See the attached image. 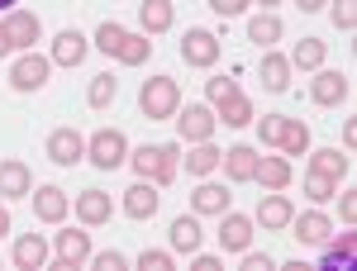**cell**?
Instances as JSON below:
<instances>
[{
  "instance_id": "obj_48",
  "label": "cell",
  "mask_w": 357,
  "mask_h": 271,
  "mask_svg": "<svg viewBox=\"0 0 357 271\" xmlns=\"http://www.w3.org/2000/svg\"><path fill=\"white\" fill-rule=\"evenodd\" d=\"M0 233H10V210H5V200H0Z\"/></svg>"
},
{
  "instance_id": "obj_8",
  "label": "cell",
  "mask_w": 357,
  "mask_h": 271,
  "mask_svg": "<svg viewBox=\"0 0 357 271\" xmlns=\"http://www.w3.org/2000/svg\"><path fill=\"white\" fill-rule=\"evenodd\" d=\"M220 38L210 33V29H186V38H181V62L186 67H215L220 62Z\"/></svg>"
},
{
  "instance_id": "obj_13",
  "label": "cell",
  "mask_w": 357,
  "mask_h": 271,
  "mask_svg": "<svg viewBox=\"0 0 357 271\" xmlns=\"http://www.w3.org/2000/svg\"><path fill=\"white\" fill-rule=\"evenodd\" d=\"M286 229H296V238H301L305 247H324L333 238V219L319 215V210H310V215H291Z\"/></svg>"
},
{
  "instance_id": "obj_3",
  "label": "cell",
  "mask_w": 357,
  "mask_h": 271,
  "mask_svg": "<svg viewBox=\"0 0 357 271\" xmlns=\"http://www.w3.org/2000/svg\"><path fill=\"white\" fill-rule=\"evenodd\" d=\"M86 157L100 171H114V167L129 162V138L119 134V129H96V134L86 138Z\"/></svg>"
},
{
  "instance_id": "obj_11",
  "label": "cell",
  "mask_w": 357,
  "mask_h": 271,
  "mask_svg": "<svg viewBox=\"0 0 357 271\" xmlns=\"http://www.w3.org/2000/svg\"><path fill=\"white\" fill-rule=\"evenodd\" d=\"M158 205H162V195H158L153 181H143V176H138L134 186L124 190V200H119V210H124L129 219H153V215H158Z\"/></svg>"
},
{
  "instance_id": "obj_36",
  "label": "cell",
  "mask_w": 357,
  "mask_h": 271,
  "mask_svg": "<svg viewBox=\"0 0 357 271\" xmlns=\"http://www.w3.org/2000/svg\"><path fill=\"white\" fill-rule=\"evenodd\" d=\"M329 15H333V24L343 29V33H353L357 29V0H329Z\"/></svg>"
},
{
  "instance_id": "obj_26",
  "label": "cell",
  "mask_w": 357,
  "mask_h": 271,
  "mask_svg": "<svg viewBox=\"0 0 357 271\" xmlns=\"http://www.w3.org/2000/svg\"><path fill=\"white\" fill-rule=\"evenodd\" d=\"M324 57H329V43H324V38H301V43L291 48L286 62H291V67H301V72H319V67H324Z\"/></svg>"
},
{
  "instance_id": "obj_46",
  "label": "cell",
  "mask_w": 357,
  "mask_h": 271,
  "mask_svg": "<svg viewBox=\"0 0 357 271\" xmlns=\"http://www.w3.org/2000/svg\"><path fill=\"white\" fill-rule=\"evenodd\" d=\"M329 0H296V10H305V15H314V10H324Z\"/></svg>"
},
{
  "instance_id": "obj_45",
  "label": "cell",
  "mask_w": 357,
  "mask_h": 271,
  "mask_svg": "<svg viewBox=\"0 0 357 271\" xmlns=\"http://www.w3.org/2000/svg\"><path fill=\"white\" fill-rule=\"evenodd\" d=\"M191 271H224L220 257H200V252H191Z\"/></svg>"
},
{
  "instance_id": "obj_15",
  "label": "cell",
  "mask_w": 357,
  "mask_h": 271,
  "mask_svg": "<svg viewBox=\"0 0 357 271\" xmlns=\"http://www.w3.org/2000/svg\"><path fill=\"white\" fill-rule=\"evenodd\" d=\"M0 24H5V33H10L15 53H33V43H38V15H29V10H10Z\"/></svg>"
},
{
  "instance_id": "obj_16",
  "label": "cell",
  "mask_w": 357,
  "mask_h": 271,
  "mask_svg": "<svg viewBox=\"0 0 357 271\" xmlns=\"http://www.w3.org/2000/svg\"><path fill=\"white\" fill-rule=\"evenodd\" d=\"M10 257H15V267H20V271H43L48 262H53V252H48V243H43L38 233H20Z\"/></svg>"
},
{
  "instance_id": "obj_40",
  "label": "cell",
  "mask_w": 357,
  "mask_h": 271,
  "mask_svg": "<svg viewBox=\"0 0 357 271\" xmlns=\"http://www.w3.org/2000/svg\"><path fill=\"white\" fill-rule=\"evenodd\" d=\"M281 119H286V114H267V119H257V138H262L267 148L281 143Z\"/></svg>"
},
{
  "instance_id": "obj_31",
  "label": "cell",
  "mask_w": 357,
  "mask_h": 271,
  "mask_svg": "<svg viewBox=\"0 0 357 271\" xmlns=\"http://www.w3.org/2000/svg\"><path fill=\"white\" fill-rule=\"evenodd\" d=\"M262 86H267V91H286V86H291V62L281 53H272V48L262 57Z\"/></svg>"
},
{
  "instance_id": "obj_1",
  "label": "cell",
  "mask_w": 357,
  "mask_h": 271,
  "mask_svg": "<svg viewBox=\"0 0 357 271\" xmlns=\"http://www.w3.org/2000/svg\"><path fill=\"white\" fill-rule=\"evenodd\" d=\"M129 162H134V171L143 176V181H153V186L162 190L176 181V167H181V148L176 143H143V148H134L129 153Z\"/></svg>"
},
{
  "instance_id": "obj_14",
  "label": "cell",
  "mask_w": 357,
  "mask_h": 271,
  "mask_svg": "<svg viewBox=\"0 0 357 271\" xmlns=\"http://www.w3.org/2000/svg\"><path fill=\"white\" fill-rule=\"evenodd\" d=\"M86 53H91L86 33H77V29H62V33L53 38V53H48V62H53V67H82Z\"/></svg>"
},
{
  "instance_id": "obj_25",
  "label": "cell",
  "mask_w": 357,
  "mask_h": 271,
  "mask_svg": "<svg viewBox=\"0 0 357 271\" xmlns=\"http://www.w3.org/2000/svg\"><path fill=\"white\" fill-rule=\"evenodd\" d=\"M348 167H353V157H348V153H338V148H314V153H310V171L329 176V181H343V176H348Z\"/></svg>"
},
{
  "instance_id": "obj_23",
  "label": "cell",
  "mask_w": 357,
  "mask_h": 271,
  "mask_svg": "<svg viewBox=\"0 0 357 271\" xmlns=\"http://www.w3.org/2000/svg\"><path fill=\"white\" fill-rule=\"evenodd\" d=\"M33 190V171L24 162H0V200H15V195H29Z\"/></svg>"
},
{
  "instance_id": "obj_4",
  "label": "cell",
  "mask_w": 357,
  "mask_h": 271,
  "mask_svg": "<svg viewBox=\"0 0 357 271\" xmlns=\"http://www.w3.org/2000/svg\"><path fill=\"white\" fill-rule=\"evenodd\" d=\"M53 247H57V257H53V271H82L86 262H91V233L86 229H62L53 238Z\"/></svg>"
},
{
  "instance_id": "obj_27",
  "label": "cell",
  "mask_w": 357,
  "mask_h": 271,
  "mask_svg": "<svg viewBox=\"0 0 357 271\" xmlns=\"http://www.w3.org/2000/svg\"><path fill=\"white\" fill-rule=\"evenodd\" d=\"M286 157H305L310 153V129H305V119H281V143H276Z\"/></svg>"
},
{
  "instance_id": "obj_50",
  "label": "cell",
  "mask_w": 357,
  "mask_h": 271,
  "mask_svg": "<svg viewBox=\"0 0 357 271\" xmlns=\"http://www.w3.org/2000/svg\"><path fill=\"white\" fill-rule=\"evenodd\" d=\"M257 5H267V10H272V5H281V0H257Z\"/></svg>"
},
{
  "instance_id": "obj_34",
  "label": "cell",
  "mask_w": 357,
  "mask_h": 271,
  "mask_svg": "<svg viewBox=\"0 0 357 271\" xmlns=\"http://www.w3.org/2000/svg\"><path fill=\"white\" fill-rule=\"evenodd\" d=\"M353 247H357V233H338V238L324 247V267H348V262H353Z\"/></svg>"
},
{
  "instance_id": "obj_12",
  "label": "cell",
  "mask_w": 357,
  "mask_h": 271,
  "mask_svg": "<svg viewBox=\"0 0 357 271\" xmlns=\"http://www.w3.org/2000/svg\"><path fill=\"white\" fill-rule=\"evenodd\" d=\"M215 238H220L224 252H248V247H252V219L224 210V215H220V233H215Z\"/></svg>"
},
{
  "instance_id": "obj_33",
  "label": "cell",
  "mask_w": 357,
  "mask_h": 271,
  "mask_svg": "<svg viewBox=\"0 0 357 271\" xmlns=\"http://www.w3.org/2000/svg\"><path fill=\"white\" fill-rule=\"evenodd\" d=\"M220 124H229V129H243V124H252V100H248L243 91H238L234 100H224V105H220Z\"/></svg>"
},
{
  "instance_id": "obj_41",
  "label": "cell",
  "mask_w": 357,
  "mask_h": 271,
  "mask_svg": "<svg viewBox=\"0 0 357 271\" xmlns=\"http://www.w3.org/2000/svg\"><path fill=\"white\" fill-rule=\"evenodd\" d=\"M91 267H96V271H124L129 262H124V252H114V247H110V252H91Z\"/></svg>"
},
{
  "instance_id": "obj_10",
  "label": "cell",
  "mask_w": 357,
  "mask_h": 271,
  "mask_svg": "<svg viewBox=\"0 0 357 271\" xmlns=\"http://www.w3.org/2000/svg\"><path fill=\"white\" fill-rule=\"evenodd\" d=\"M86 157V138L77 134V129H53L48 134V162H57V167H77Z\"/></svg>"
},
{
  "instance_id": "obj_39",
  "label": "cell",
  "mask_w": 357,
  "mask_h": 271,
  "mask_svg": "<svg viewBox=\"0 0 357 271\" xmlns=\"http://www.w3.org/2000/svg\"><path fill=\"white\" fill-rule=\"evenodd\" d=\"M138 271H172V252H162V247L138 252Z\"/></svg>"
},
{
  "instance_id": "obj_9",
  "label": "cell",
  "mask_w": 357,
  "mask_h": 271,
  "mask_svg": "<svg viewBox=\"0 0 357 271\" xmlns=\"http://www.w3.org/2000/svg\"><path fill=\"white\" fill-rule=\"evenodd\" d=\"M33 195V219H43V224H62V219L72 215V195L62 186H38L29 190Z\"/></svg>"
},
{
  "instance_id": "obj_7",
  "label": "cell",
  "mask_w": 357,
  "mask_h": 271,
  "mask_svg": "<svg viewBox=\"0 0 357 271\" xmlns=\"http://www.w3.org/2000/svg\"><path fill=\"white\" fill-rule=\"evenodd\" d=\"M172 119H176V134L186 138V143H210L215 129H220V119L210 114V105H181Z\"/></svg>"
},
{
  "instance_id": "obj_5",
  "label": "cell",
  "mask_w": 357,
  "mask_h": 271,
  "mask_svg": "<svg viewBox=\"0 0 357 271\" xmlns=\"http://www.w3.org/2000/svg\"><path fill=\"white\" fill-rule=\"evenodd\" d=\"M310 100L314 105H324V109H333V105H348L353 100V77L348 72H314V82H310Z\"/></svg>"
},
{
  "instance_id": "obj_29",
  "label": "cell",
  "mask_w": 357,
  "mask_h": 271,
  "mask_svg": "<svg viewBox=\"0 0 357 271\" xmlns=\"http://www.w3.org/2000/svg\"><path fill=\"white\" fill-rule=\"evenodd\" d=\"M220 148H215V143H191V157H181V162H186V171H191V176H210V171H220Z\"/></svg>"
},
{
  "instance_id": "obj_37",
  "label": "cell",
  "mask_w": 357,
  "mask_h": 271,
  "mask_svg": "<svg viewBox=\"0 0 357 271\" xmlns=\"http://www.w3.org/2000/svg\"><path fill=\"white\" fill-rule=\"evenodd\" d=\"M124 33H129V29H119V24H100L96 29V48H100V53H119V43H124Z\"/></svg>"
},
{
  "instance_id": "obj_49",
  "label": "cell",
  "mask_w": 357,
  "mask_h": 271,
  "mask_svg": "<svg viewBox=\"0 0 357 271\" xmlns=\"http://www.w3.org/2000/svg\"><path fill=\"white\" fill-rule=\"evenodd\" d=\"M15 5H20V0H0V15H10V10H15Z\"/></svg>"
},
{
  "instance_id": "obj_17",
  "label": "cell",
  "mask_w": 357,
  "mask_h": 271,
  "mask_svg": "<svg viewBox=\"0 0 357 271\" xmlns=\"http://www.w3.org/2000/svg\"><path fill=\"white\" fill-rule=\"evenodd\" d=\"M110 215H114V195L110 190H82V195H77V219H82L86 229L105 224Z\"/></svg>"
},
{
  "instance_id": "obj_32",
  "label": "cell",
  "mask_w": 357,
  "mask_h": 271,
  "mask_svg": "<svg viewBox=\"0 0 357 271\" xmlns=\"http://www.w3.org/2000/svg\"><path fill=\"white\" fill-rule=\"evenodd\" d=\"M248 38H252V43H262V48H272L276 38H281V20H276L272 10L252 15V20H248Z\"/></svg>"
},
{
  "instance_id": "obj_20",
  "label": "cell",
  "mask_w": 357,
  "mask_h": 271,
  "mask_svg": "<svg viewBox=\"0 0 357 271\" xmlns=\"http://www.w3.org/2000/svg\"><path fill=\"white\" fill-rule=\"evenodd\" d=\"M138 24H143V33H148V38L167 33V29L176 24V10H172V0H143V5H138Z\"/></svg>"
},
{
  "instance_id": "obj_6",
  "label": "cell",
  "mask_w": 357,
  "mask_h": 271,
  "mask_svg": "<svg viewBox=\"0 0 357 271\" xmlns=\"http://www.w3.org/2000/svg\"><path fill=\"white\" fill-rule=\"evenodd\" d=\"M48 77H53V62H48L43 53H20V57H15V67H10V86L24 91V95H29V91H43Z\"/></svg>"
},
{
  "instance_id": "obj_22",
  "label": "cell",
  "mask_w": 357,
  "mask_h": 271,
  "mask_svg": "<svg viewBox=\"0 0 357 271\" xmlns=\"http://www.w3.org/2000/svg\"><path fill=\"white\" fill-rule=\"evenodd\" d=\"M205 233H200V215H176L172 219V252H200Z\"/></svg>"
},
{
  "instance_id": "obj_30",
  "label": "cell",
  "mask_w": 357,
  "mask_h": 271,
  "mask_svg": "<svg viewBox=\"0 0 357 271\" xmlns=\"http://www.w3.org/2000/svg\"><path fill=\"white\" fill-rule=\"evenodd\" d=\"M114 57H119L124 67H143V62L153 57V38H148V33H124V43H119Z\"/></svg>"
},
{
  "instance_id": "obj_43",
  "label": "cell",
  "mask_w": 357,
  "mask_h": 271,
  "mask_svg": "<svg viewBox=\"0 0 357 271\" xmlns=\"http://www.w3.org/2000/svg\"><path fill=\"white\" fill-rule=\"evenodd\" d=\"M276 262L267 257V252H243V271H272Z\"/></svg>"
},
{
  "instance_id": "obj_44",
  "label": "cell",
  "mask_w": 357,
  "mask_h": 271,
  "mask_svg": "<svg viewBox=\"0 0 357 271\" xmlns=\"http://www.w3.org/2000/svg\"><path fill=\"white\" fill-rule=\"evenodd\" d=\"M338 210H343V224H353L357 219V190H343L338 195Z\"/></svg>"
},
{
  "instance_id": "obj_2",
  "label": "cell",
  "mask_w": 357,
  "mask_h": 271,
  "mask_svg": "<svg viewBox=\"0 0 357 271\" xmlns=\"http://www.w3.org/2000/svg\"><path fill=\"white\" fill-rule=\"evenodd\" d=\"M138 109H143L148 119H172V114L181 109V86L172 82V77L143 82V91H138Z\"/></svg>"
},
{
  "instance_id": "obj_18",
  "label": "cell",
  "mask_w": 357,
  "mask_h": 271,
  "mask_svg": "<svg viewBox=\"0 0 357 271\" xmlns=\"http://www.w3.org/2000/svg\"><path fill=\"white\" fill-rule=\"evenodd\" d=\"M291 200L281 195V190H267L262 200H257V215H252V224H262V229H286L291 224Z\"/></svg>"
},
{
  "instance_id": "obj_35",
  "label": "cell",
  "mask_w": 357,
  "mask_h": 271,
  "mask_svg": "<svg viewBox=\"0 0 357 271\" xmlns=\"http://www.w3.org/2000/svg\"><path fill=\"white\" fill-rule=\"evenodd\" d=\"M333 190H338V181H329V176H319V171H310V176H305V195H310L314 205H324V200H333Z\"/></svg>"
},
{
  "instance_id": "obj_21",
  "label": "cell",
  "mask_w": 357,
  "mask_h": 271,
  "mask_svg": "<svg viewBox=\"0 0 357 271\" xmlns=\"http://www.w3.org/2000/svg\"><path fill=\"white\" fill-rule=\"evenodd\" d=\"M229 186H220V181H205V186L191 190V215H224L229 210Z\"/></svg>"
},
{
  "instance_id": "obj_24",
  "label": "cell",
  "mask_w": 357,
  "mask_h": 271,
  "mask_svg": "<svg viewBox=\"0 0 357 271\" xmlns=\"http://www.w3.org/2000/svg\"><path fill=\"white\" fill-rule=\"evenodd\" d=\"M291 176H296V171H291L286 157H257V171H252V181H257L262 190H286Z\"/></svg>"
},
{
  "instance_id": "obj_28",
  "label": "cell",
  "mask_w": 357,
  "mask_h": 271,
  "mask_svg": "<svg viewBox=\"0 0 357 271\" xmlns=\"http://www.w3.org/2000/svg\"><path fill=\"white\" fill-rule=\"evenodd\" d=\"M114 95H119L114 72H96V77H91V86H86V105H91V109H110Z\"/></svg>"
},
{
  "instance_id": "obj_47",
  "label": "cell",
  "mask_w": 357,
  "mask_h": 271,
  "mask_svg": "<svg viewBox=\"0 0 357 271\" xmlns=\"http://www.w3.org/2000/svg\"><path fill=\"white\" fill-rule=\"evenodd\" d=\"M15 53V43H10V33H5V24H0V57H10Z\"/></svg>"
},
{
  "instance_id": "obj_42",
  "label": "cell",
  "mask_w": 357,
  "mask_h": 271,
  "mask_svg": "<svg viewBox=\"0 0 357 271\" xmlns=\"http://www.w3.org/2000/svg\"><path fill=\"white\" fill-rule=\"evenodd\" d=\"M210 10L224 15V20H234V15H243V10H248V0H210Z\"/></svg>"
},
{
  "instance_id": "obj_38",
  "label": "cell",
  "mask_w": 357,
  "mask_h": 271,
  "mask_svg": "<svg viewBox=\"0 0 357 271\" xmlns=\"http://www.w3.org/2000/svg\"><path fill=\"white\" fill-rule=\"evenodd\" d=\"M205 95H210L215 105H224V100L238 95V82H234V77H210V82H205Z\"/></svg>"
},
{
  "instance_id": "obj_19",
  "label": "cell",
  "mask_w": 357,
  "mask_h": 271,
  "mask_svg": "<svg viewBox=\"0 0 357 271\" xmlns=\"http://www.w3.org/2000/svg\"><path fill=\"white\" fill-rule=\"evenodd\" d=\"M224 176L234 181V186H243V181H252V171H257V148H248V143H238V148H229L220 157Z\"/></svg>"
}]
</instances>
